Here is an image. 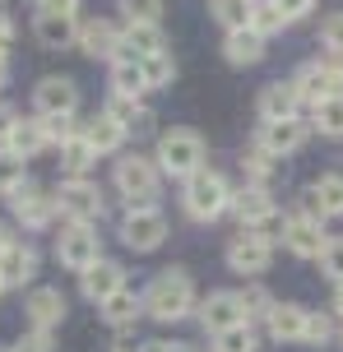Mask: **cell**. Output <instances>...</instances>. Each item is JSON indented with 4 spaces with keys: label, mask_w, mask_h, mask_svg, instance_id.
Instances as JSON below:
<instances>
[{
    "label": "cell",
    "mask_w": 343,
    "mask_h": 352,
    "mask_svg": "<svg viewBox=\"0 0 343 352\" xmlns=\"http://www.w3.org/2000/svg\"><path fill=\"white\" fill-rule=\"evenodd\" d=\"M10 241H14V232H10V228H5V223H0V250L10 246Z\"/></svg>",
    "instance_id": "obj_51"
},
{
    "label": "cell",
    "mask_w": 343,
    "mask_h": 352,
    "mask_svg": "<svg viewBox=\"0 0 343 352\" xmlns=\"http://www.w3.org/2000/svg\"><path fill=\"white\" fill-rule=\"evenodd\" d=\"M274 10L288 19V23H297V19H307L316 10V0H274Z\"/></svg>",
    "instance_id": "obj_44"
},
{
    "label": "cell",
    "mask_w": 343,
    "mask_h": 352,
    "mask_svg": "<svg viewBox=\"0 0 343 352\" xmlns=\"http://www.w3.org/2000/svg\"><path fill=\"white\" fill-rule=\"evenodd\" d=\"M236 301H241V311H246V324H251V320H269V311H274V297L260 283H246V287L236 292Z\"/></svg>",
    "instance_id": "obj_35"
},
{
    "label": "cell",
    "mask_w": 343,
    "mask_h": 352,
    "mask_svg": "<svg viewBox=\"0 0 343 352\" xmlns=\"http://www.w3.org/2000/svg\"><path fill=\"white\" fill-rule=\"evenodd\" d=\"M274 264V236L265 232H236L228 241V269L241 274V278H260Z\"/></svg>",
    "instance_id": "obj_7"
},
{
    "label": "cell",
    "mask_w": 343,
    "mask_h": 352,
    "mask_svg": "<svg viewBox=\"0 0 343 352\" xmlns=\"http://www.w3.org/2000/svg\"><path fill=\"white\" fill-rule=\"evenodd\" d=\"M251 5L255 0H209V14L232 33V28H251Z\"/></svg>",
    "instance_id": "obj_32"
},
{
    "label": "cell",
    "mask_w": 343,
    "mask_h": 352,
    "mask_svg": "<svg viewBox=\"0 0 343 352\" xmlns=\"http://www.w3.org/2000/svg\"><path fill=\"white\" fill-rule=\"evenodd\" d=\"M334 320H339V324H343V287H339V292H334Z\"/></svg>",
    "instance_id": "obj_50"
},
{
    "label": "cell",
    "mask_w": 343,
    "mask_h": 352,
    "mask_svg": "<svg viewBox=\"0 0 343 352\" xmlns=\"http://www.w3.org/2000/svg\"><path fill=\"white\" fill-rule=\"evenodd\" d=\"M195 316H199V324H204V334H223V329L246 324V311H241L236 292H209V297L195 306Z\"/></svg>",
    "instance_id": "obj_14"
},
{
    "label": "cell",
    "mask_w": 343,
    "mask_h": 352,
    "mask_svg": "<svg viewBox=\"0 0 343 352\" xmlns=\"http://www.w3.org/2000/svg\"><path fill=\"white\" fill-rule=\"evenodd\" d=\"M52 199H56V209L65 213L70 223H89V228L107 213L102 186H93L89 176H65V181H60V190H56Z\"/></svg>",
    "instance_id": "obj_5"
},
{
    "label": "cell",
    "mask_w": 343,
    "mask_h": 352,
    "mask_svg": "<svg viewBox=\"0 0 343 352\" xmlns=\"http://www.w3.org/2000/svg\"><path fill=\"white\" fill-rule=\"evenodd\" d=\"M42 130H47V144L60 148V144H70L84 125H74V116H42Z\"/></svg>",
    "instance_id": "obj_40"
},
{
    "label": "cell",
    "mask_w": 343,
    "mask_h": 352,
    "mask_svg": "<svg viewBox=\"0 0 343 352\" xmlns=\"http://www.w3.org/2000/svg\"><path fill=\"white\" fill-rule=\"evenodd\" d=\"M140 316H144V297H135L130 287H121L116 297L102 301V320H107L111 329H130V324H135Z\"/></svg>",
    "instance_id": "obj_26"
},
{
    "label": "cell",
    "mask_w": 343,
    "mask_h": 352,
    "mask_svg": "<svg viewBox=\"0 0 343 352\" xmlns=\"http://www.w3.org/2000/svg\"><path fill=\"white\" fill-rule=\"evenodd\" d=\"M14 121H19V116H14V107H10V102H0V148L10 144V130H14Z\"/></svg>",
    "instance_id": "obj_48"
},
{
    "label": "cell",
    "mask_w": 343,
    "mask_h": 352,
    "mask_svg": "<svg viewBox=\"0 0 343 352\" xmlns=\"http://www.w3.org/2000/svg\"><path fill=\"white\" fill-rule=\"evenodd\" d=\"M107 116L121 125L126 135H144V130H153V111H148L140 98H121V93H111V98H107Z\"/></svg>",
    "instance_id": "obj_23"
},
{
    "label": "cell",
    "mask_w": 343,
    "mask_h": 352,
    "mask_svg": "<svg viewBox=\"0 0 343 352\" xmlns=\"http://www.w3.org/2000/svg\"><path fill=\"white\" fill-rule=\"evenodd\" d=\"M153 162H158V172L186 181V176H195L204 167V140H199L195 130H167L163 140H158Z\"/></svg>",
    "instance_id": "obj_4"
},
{
    "label": "cell",
    "mask_w": 343,
    "mask_h": 352,
    "mask_svg": "<svg viewBox=\"0 0 343 352\" xmlns=\"http://www.w3.org/2000/svg\"><path fill=\"white\" fill-rule=\"evenodd\" d=\"M14 352H52V334H23L14 343Z\"/></svg>",
    "instance_id": "obj_46"
},
{
    "label": "cell",
    "mask_w": 343,
    "mask_h": 352,
    "mask_svg": "<svg viewBox=\"0 0 343 352\" xmlns=\"http://www.w3.org/2000/svg\"><path fill=\"white\" fill-rule=\"evenodd\" d=\"M223 56H228L232 65H255V60L265 56V37L251 33V28H232V33L223 37Z\"/></svg>",
    "instance_id": "obj_25"
},
{
    "label": "cell",
    "mask_w": 343,
    "mask_h": 352,
    "mask_svg": "<svg viewBox=\"0 0 343 352\" xmlns=\"http://www.w3.org/2000/svg\"><path fill=\"white\" fill-rule=\"evenodd\" d=\"M214 352H255V329L251 324H236V329L214 334Z\"/></svg>",
    "instance_id": "obj_37"
},
{
    "label": "cell",
    "mask_w": 343,
    "mask_h": 352,
    "mask_svg": "<svg viewBox=\"0 0 343 352\" xmlns=\"http://www.w3.org/2000/svg\"><path fill=\"white\" fill-rule=\"evenodd\" d=\"M329 338H334V316H316V311H311V320H307V338H302V343H316V348H325Z\"/></svg>",
    "instance_id": "obj_42"
},
{
    "label": "cell",
    "mask_w": 343,
    "mask_h": 352,
    "mask_svg": "<svg viewBox=\"0 0 343 352\" xmlns=\"http://www.w3.org/2000/svg\"><path fill=\"white\" fill-rule=\"evenodd\" d=\"M320 274L343 287V236H329V246L320 250Z\"/></svg>",
    "instance_id": "obj_39"
},
{
    "label": "cell",
    "mask_w": 343,
    "mask_h": 352,
    "mask_svg": "<svg viewBox=\"0 0 343 352\" xmlns=\"http://www.w3.org/2000/svg\"><path fill=\"white\" fill-rule=\"evenodd\" d=\"M33 107H37V116H74L79 88H74V79H65V74H47V79L33 88Z\"/></svg>",
    "instance_id": "obj_12"
},
{
    "label": "cell",
    "mask_w": 343,
    "mask_h": 352,
    "mask_svg": "<svg viewBox=\"0 0 343 352\" xmlns=\"http://www.w3.org/2000/svg\"><path fill=\"white\" fill-rule=\"evenodd\" d=\"M274 162L260 144L255 148H246V158H241V167H246V186H255V190H269V181H274Z\"/></svg>",
    "instance_id": "obj_33"
},
{
    "label": "cell",
    "mask_w": 343,
    "mask_h": 352,
    "mask_svg": "<svg viewBox=\"0 0 343 352\" xmlns=\"http://www.w3.org/2000/svg\"><path fill=\"white\" fill-rule=\"evenodd\" d=\"M56 260L65 264L70 274H84L89 264L102 260V236H98L89 223H70V228L56 236Z\"/></svg>",
    "instance_id": "obj_8"
},
{
    "label": "cell",
    "mask_w": 343,
    "mask_h": 352,
    "mask_svg": "<svg viewBox=\"0 0 343 352\" xmlns=\"http://www.w3.org/2000/svg\"><path fill=\"white\" fill-rule=\"evenodd\" d=\"M5 199H10V209H14V218L23 223V228H47V223L56 218V199H47V195L37 190L33 181L14 186Z\"/></svg>",
    "instance_id": "obj_15"
},
{
    "label": "cell",
    "mask_w": 343,
    "mask_h": 352,
    "mask_svg": "<svg viewBox=\"0 0 343 352\" xmlns=\"http://www.w3.org/2000/svg\"><path fill=\"white\" fill-rule=\"evenodd\" d=\"M283 246L297 255V260H320V250L329 246V232H325V218H316V213H292L283 218Z\"/></svg>",
    "instance_id": "obj_9"
},
{
    "label": "cell",
    "mask_w": 343,
    "mask_h": 352,
    "mask_svg": "<svg viewBox=\"0 0 343 352\" xmlns=\"http://www.w3.org/2000/svg\"><path fill=\"white\" fill-rule=\"evenodd\" d=\"M339 334H343V329H339Z\"/></svg>",
    "instance_id": "obj_55"
},
{
    "label": "cell",
    "mask_w": 343,
    "mask_h": 352,
    "mask_svg": "<svg viewBox=\"0 0 343 352\" xmlns=\"http://www.w3.org/2000/svg\"><path fill=\"white\" fill-rule=\"evenodd\" d=\"M236 223H241V232H265V236H274V232H283V218H278V204H274L269 190H255V186H241V190L232 195V209Z\"/></svg>",
    "instance_id": "obj_6"
},
{
    "label": "cell",
    "mask_w": 343,
    "mask_h": 352,
    "mask_svg": "<svg viewBox=\"0 0 343 352\" xmlns=\"http://www.w3.org/2000/svg\"><path fill=\"white\" fill-rule=\"evenodd\" d=\"M307 195L316 199L320 218H343V176H339V172H325Z\"/></svg>",
    "instance_id": "obj_28"
},
{
    "label": "cell",
    "mask_w": 343,
    "mask_h": 352,
    "mask_svg": "<svg viewBox=\"0 0 343 352\" xmlns=\"http://www.w3.org/2000/svg\"><path fill=\"white\" fill-rule=\"evenodd\" d=\"M307 320L311 311L307 306H297V301H274V311H269V338H278V343H302L307 338Z\"/></svg>",
    "instance_id": "obj_20"
},
{
    "label": "cell",
    "mask_w": 343,
    "mask_h": 352,
    "mask_svg": "<svg viewBox=\"0 0 343 352\" xmlns=\"http://www.w3.org/2000/svg\"><path fill=\"white\" fill-rule=\"evenodd\" d=\"M121 241H126L135 255H148L167 241V218L158 209H130L121 218Z\"/></svg>",
    "instance_id": "obj_10"
},
{
    "label": "cell",
    "mask_w": 343,
    "mask_h": 352,
    "mask_svg": "<svg viewBox=\"0 0 343 352\" xmlns=\"http://www.w3.org/2000/svg\"><path fill=\"white\" fill-rule=\"evenodd\" d=\"M288 116H302V98H297L292 79L265 84V93H260V121H288Z\"/></svg>",
    "instance_id": "obj_21"
},
{
    "label": "cell",
    "mask_w": 343,
    "mask_h": 352,
    "mask_svg": "<svg viewBox=\"0 0 343 352\" xmlns=\"http://www.w3.org/2000/svg\"><path fill=\"white\" fill-rule=\"evenodd\" d=\"M111 181H116V190H121V199H126L130 209H153V199L163 190V172L144 153H121Z\"/></svg>",
    "instance_id": "obj_3"
},
{
    "label": "cell",
    "mask_w": 343,
    "mask_h": 352,
    "mask_svg": "<svg viewBox=\"0 0 343 352\" xmlns=\"http://www.w3.org/2000/svg\"><path fill=\"white\" fill-rule=\"evenodd\" d=\"M37 278V250L28 241H10V246L0 250V283L5 287H23V283Z\"/></svg>",
    "instance_id": "obj_19"
},
{
    "label": "cell",
    "mask_w": 343,
    "mask_h": 352,
    "mask_svg": "<svg viewBox=\"0 0 343 352\" xmlns=\"http://www.w3.org/2000/svg\"><path fill=\"white\" fill-rule=\"evenodd\" d=\"M10 47H14V19L0 14V60L10 56Z\"/></svg>",
    "instance_id": "obj_47"
},
{
    "label": "cell",
    "mask_w": 343,
    "mask_h": 352,
    "mask_svg": "<svg viewBox=\"0 0 343 352\" xmlns=\"http://www.w3.org/2000/svg\"><path fill=\"white\" fill-rule=\"evenodd\" d=\"M74 47L84 56H93V60H116V52H121V28L107 23V19H84Z\"/></svg>",
    "instance_id": "obj_17"
},
{
    "label": "cell",
    "mask_w": 343,
    "mask_h": 352,
    "mask_svg": "<svg viewBox=\"0 0 343 352\" xmlns=\"http://www.w3.org/2000/svg\"><path fill=\"white\" fill-rule=\"evenodd\" d=\"M140 352H190V343H167V338H153V343H144Z\"/></svg>",
    "instance_id": "obj_49"
},
{
    "label": "cell",
    "mask_w": 343,
    "mask_h": 352,
    "mask_svg": "<svg viewBox=\"0 0 343 352\" xmlns=\"http://www.w3.org/2000/svg\"><path fill=\"white\" fill-rule=\"evenodd\" d=\"M158 52H167V37L158 23H126L116 60H148V56H158Z\"/></svg>",
    "instance_id": "obj_18"
},
{
    "label": "cell",
    "mask_w": 343,
    "mask_h": 352,
    "mask_svg": "<svg viewBox=\"0 0 343 352\" xmlns=\"http://www.w3.org/2000/svg\"><path fill=\"white\" fill-rule=\"evenodd\" d=\"M23 316H28L33 334H52L56 324L65 320V292L60 287H33L28 301H23Z\"/></svg>",
    "instance_id": "obj_13"
},
{
    "label": "cell",
    "mask_w": 343,
    "mask_h": 352,
    "mask_svg": "<svg viewBox=\"0 0 343 352\" xmlns=\"http://www.w3.org/2000/svg\"><path fill=\"white\" fill-rule=\"evenodd\" d=\"M93 162H98V153L89 148L84 130H79V135H74L70 144H60V167H65V176H89Z\"/></svg>",
    "instance_id": "obj_31"
},
{
    "label": "cell",
    "mask_w": 343,
    "mask_h": 352,
    "mask_svg": "<svg viewBox=\"0 0 343 352\" xmlns=\"http://www.w3.org/2000/svg\"><path fill=\"white\" fill-rule=\"evenodd\" d=\"M14 158H37L42 148H52L47 144V130H42V116H33V121H14V130H10V144H5Z\"/></svg>",
    "instance_id": "obj_24"
},
{
    "label": "cell",
    "mask_w": 343,
    "mask_h": 352,
    "mask_svg": "<svg viewBox=\"0 0 343 352\" xmlns=\"http://www.w3.org/2000/svg\"><path fill=\"white\" fill-rule=\"evenodd\" d=\"M33 37H37V47H47V52H65L70 42H79V19H65V14H37Z\"/></svg>",
    "instance_id": "obj_22"
},
{
    "label": "cell",
    "mask_w": 343,
    "mask_h": 352,
    "mask_svg": "<svg viewBox=\"0 0 343 352\" xmlns=\"http://www.w3.org/2000/svg\"><path fill=\"white\" fill-rule=\"evenodd\" d=\"M144 65V84L148 88H167L172 79H177V60H172V52H158L148 56V60H140Z\"/></svg>",
    "instance_id": "obj_36"
},
{
    "label": "cell",
    "mask_w": 343,
    "mask_h": 352,
    "mask_svg": "<svg viewBox=\"0 0 343 352\" xmlns=\"http://www.w3.org/2000/svg\"><path fill=\"white\" fill-rule=\"evenodd\" d=\"M283 23H288V19L274 10V0H255L251 5V33H260L265 42H269L274 33H283Z\"/></svg>",
    "instance_id": "obj_34"
},
{
    "label": "cell",
    "mask_w": 343,
    "mask_h": 352,
    "mask_svg": "<svg viewBox=\"0 0 343 352\" xmlns=\"http://www.w3.org/2000/svg\"><path fill=\"white\" fill-rule=\"evenodd\" d=\"M5 79H10V70H5V60H0V88H5Z\"/></svg>",
    "instance_id": "obj_52"
},
{
    "label": "cell",
    "mask_w": 343,
    "mask_h": 352,
    "mask_svg": "<svg viewBox=\"0 0 343 352\" xmlns=\"http://www.w3.org/2000/svg\"><path fill=\"white\" fill-rule=\"evenodd\" d=\"M37 14H65V19H74V14H79V0H37Z\"/></svg>",
    "instance_id": "obj_45"
},
{
    "label": "cell",
    "mask_w": 343,
    "mask_h": 352,
    "mask_svg": "<svg viewBox=\"0 0 343 352\" xmlns=\"http://www.w3.org/2000/svg\"><path fill=\"white\" fill-rule=\"evenodd\" d=\"M320 42H325V52L343 56V10H339V14H329L325 23H320Z\"/></svg>",
    "instance_id": "obj_43"
},
{
    "label": "cell",
    "mask_w": 343,
    "mask_h": 352,
    "mask_svg": "<svg viewBox=\"0 0 343 352\" xmlns=\"http://www.w3.org/2000/svg\"><path fill=\"white\" fill-rule=\"evenodd\" d=\"M181 209L190 213L195 223L223 218V213L232 209V186H228V176L209 172V167H199L195 176H186V186H181Z\"/></svg>",
    "instance_id": "obj_2"
},
{
    "label": "cell",
    "mask_w": 343,
    "mask_h": 352,
    "mask_svg": "<svg viewBox=\"0 0 343 352\" xmlns=\"http://www.w3.org/2000/svg\"><path fill=\"white\" fill-rule=\"evenodd\" d=\"M126 287V269L116 260H98V264H89L84 274H79V292L93 301V306H102L107 297H116Z\"/></svg>",
    "instance_id": "obj_16"
},
{
    "label": "cell",
    "mask_w": 343,
    "mask_h": 352,
    "mask_svg": "<svg viewBox=\"0 0 343 352\" xmlns=\"http://www.w3.org/2000/svg\"><path fill=\"white\" fill-rule=\"evenodd\" d=\"M307 140H311V121H302V116L265 121V125H260V135H255V144H260L269 158H288V153H297Z\"/></svg>",
    "instance_id": "obj_11"
},
{
    "label": "cell",
    "mask_w": 343,
    "mask_h": 352,
    "mask_svg": "<svg viewBox=\"0 0 343 352\" xmlns=\"http://www.w3.org/2000/svg\"><path fill=\"white\" fill-rule=\"evenodd\" d=\"M0 292H5V283H0Z\"/></svg>",
    "instance_id": "obj_54"
},
{
    "label": "cell",
    "mask_w": 343,
    "mask_h": 352,
    "mask_svg": "<svg viewBox=\"0 0 343 352\" xmlns=\"http://www.w3.org/2000/svg\"><path fill=\"white\" fill-rule=\"evenodd\" d=\"M111 93H121V98H140V93H148L144 65H140V60H111Z\"/></svg>",
    "instance_id": "obj_29"
},
{
    "label": "cell",
    "mask_w": 343,
    "mask_h": 352,
    "mask_svg": "<svg viewBox=\"0 0 343 352\" xmlns=\"http://www.w3.org/2000/svg\"><path fill=\"white\" fill-rule=\"evenodd\" d=\"M311 130H320L329 140H343V93L311 107Z\"/></svg>",
    "instance_id": "obj_30"
},
{
    "label": "cell",
    "mask_w": 343,
    "mask_h": 352,
    "mask_svg": "<svg viewBox=\"0 0 343 352\" xmlns=\"http://www.w3.org/2000/svg\"><path fill=\"white\" fill-rule=\"evenodd\" d=\"M195 283H190V274L186 269H163L158 278L144 287V311L158 324H177V320L195 316Z\"/></svg>",
    "instance_id": "obj_1"
},
{
    "label": "cell",
    "mask_w": 343,
    "mask_h": 352,
    "mask_svg": "<svg viewBox=\"0 0 343 352\" xmlns=\"http://www.w3.org/2000/svg\"><path fill=\"white\" fill-rule=\"evenodd\" d=\"M121 14H126V23H158L163 0H121Z\"/></svg>",
    "instance_id": "obj_41"
},
{
    "label": "cell",
    "mask_w": 343,
    "mask_h": 352,
    "mask_svg": "<svg viewBox=\"0 0 343 352\" xmlns=\"http://www.w3.org/2000/svg\"><path fill=\"white\" fill-rule=\"evenodd\" d=\"M84 140H89L93 153H116V148L126 144V130H121V125L102 111V116H93V121L84 125Z\"/></svg>",
    "instance_id": "obj_27"
},
{
    "label": "cell",
    "mask_w": 343,
    "mask_h": 352,
    "mask_svg": "<svg viewBox=\"0 0 343 352\" xmlns=\"http://www.w3.org/2000/svg\"><path fill=\"white\" fill-rule=\"evenodd\" d=\"M28 172H23V158H14L10 148H0V195H10L14 186H23Z\"/></svg>",
    "instance_id": "obj_38"
},
{
    "label": "cell",
    "mask_w": 343,
    "mask_h": 352,
    "mask_svg": "<svg viewBox=\"0 0 343 352\" xmlns=\"http://www.w3.org/2000/svg\"><path fill=\"white\" fill-rule=\"evenodd\" d=\"M111 352H135V348H126V343H116V348H111Z\"/></svg>",
    "instance_id": "obj_53"
}]
</instances>
